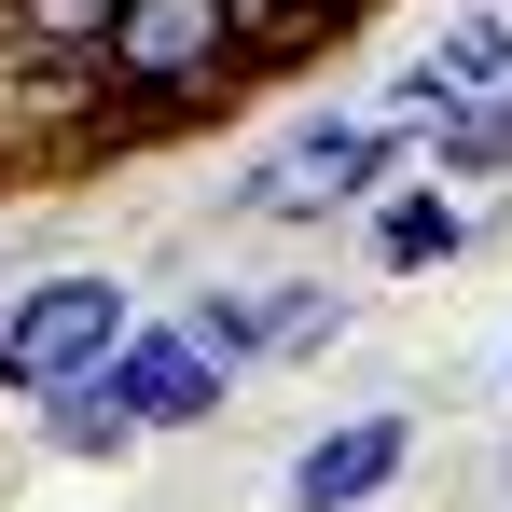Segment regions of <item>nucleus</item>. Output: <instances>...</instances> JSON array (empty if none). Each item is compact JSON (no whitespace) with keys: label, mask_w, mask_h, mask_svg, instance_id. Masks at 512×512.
<instances>
[{"label":"nucleus","mask_w":512,"mask_h":512,"mask_svg":"<svg viewBox=\"0 0 512 512\" xmlns=\"http://www.w3.org/2000/svg\"><path fill=\"white\" fill-rule=\"evenodd\" d=\"M333 333V291H319V277H277V291H263V346H319Z\"/></svg>","instance_id":"9d476101"},{"label":"nucleus","mask_w":512,"mask_h":512,"mask_svg":"<svg viewBox=\"0 0 512 512\" xmlns=\"http://www.w3.org/2000/svg\"><path fill=\"white\" fill-rule=\"evenodd\" d=\"M180 319H194V333L222 346V360H263V305H250V291H194Z\"/></svg>","instance_id":"9b49d317"},{"label":"nucleus","mask_w":512,"mask_h":512,"mask_svg":"<svg viewBox=\"0 0 512 512\" xmlns=\"http://www.w3.org/2000/svg\"><path fill=\"white\" fill-rule=\"evenodd\" d=\"M97 70H111L125 97H167L180 125H194V111H222L236 84H263L236 0H125V14H111V42H97Z\"/></svg>","instance_id":"f257e3e1"},{"label":"nucleus","mask_w":512,"mask_h":512,"mask_svg":"<svg viewBox=\"0 0 512 512\" xmlns=\"http://www.w3.org/2000/svg\"><path fill=\"white\" fill-rule=\"evenodd\" d=\"M97 374L139 402V429H194V416H222V374H236V360L194 333V319H153V333H125V346H111Z\"/></svg>","instance_id":"20e7f679"},{"label":"nucleus","mask_w":512,"mask_h":512,"mask_svg":"<svg viewBox=\"0 0 512 512\" xmlns=\"http://www.w3.org/2000/svg\"><path fill=\"white\" fill-rule=\"evenodd\" d=\"M429 167H443V180H499V167H512V84L429 111Z\"/></svg>","instance_id":"1a4fd4ad"},{"label":"nucleus","mask_w":512,"mask_h":512,"mask_svg":"<svg viewBox=\"0 0 512 512\" xmlns=\"http://www.w3.org/2000/svg\"><path fill=\"white\" fill-rule=\"evenodd\" d=\"M111 14H125V0H0V28H14V56H28V70H97Z\"/></svg>","instance_id":"0eeeda50"},{"label":"nucleus","mask_w":512,"mask_h":512,"mask_svg":"<svg viewBox=\"0 0 512 512\" xmlns=\"http://www.w3.org/2000/svg\"><path fill=\"white\" fill-rule=\"evenodd\" d=\"M388 180H402V139L388 125H305L277 167L236 180V208L250 222H333V208H374Z\"/></svg>","instance_id":"7ed1b4c3"},{"label":"nucleus","mask_w":512,"mask_h":512,"mask_svg":"<svg viewBox=\"0 0 512 512\" xmlns=\"http://www.w3.org/2000/svg\"><path fill=\"white\" fill-rule=\"evenodd\" d=\"M402 457H416V416H346V429H319V443L291 457V512H360V499H388Z\"/></svg>","instance_id":"39448f33"},{"label":"nucleus","mask_w":512,"mask_h":512,"mask_svg":"<svg viewBox=\"0 0 512 512\" xmlns=\"http://www.w3.org/2000/svg\"><path fill=\"white\" fill-rule=\"evenodd\" d=\"M471 250V208L443 194V180H402V194H374V263L388 277H429V263Z\"/></svg>","instance_id":"423d86ee"},{"label":"nucleus","mask_w":512,"mask_h":512,"mask_svg":"<svg viewBox=\"0 0 512 512\" xmlns=\"http://www.w3.org/2000/svg\"><path fill=\"white\" fill-rule=\"evenodd\" d=\"M346 14H360V0H346Z\"/></svg>","instance_id":"f8f14e48"},{"label":"nucleus","mask_w":512,"mask_h":512,"mask_svg":"<svg viewBox=\"0 0 512 512\" xmlns=\"http://www.w3.org/2000/svg\"><path fill=\"white\" fill-rule=\"evenodd\" d=\"M42 443H56V457H125V443H139V402H125L111 374H70V388L42 402Z\"/></svg>","instance_id":"6e6552de"},{"label":"nucleus","mask_w":512,"mask_h":512,"mask_svg":"<svg viewBox=\"0 0 512 512\" xmlns=\"http://www.w3.org/2000/svg\"><path fill=\"white\" fill-rule=\"evenodd\" d=\"M125 333H139L125 277L70 263V277H42V291H14V305H0V388H14V402H56V388H70V374H97Z\"/></svg>","instance_id":"f03ea898"}]
</instances>
